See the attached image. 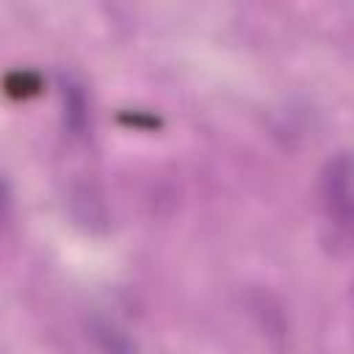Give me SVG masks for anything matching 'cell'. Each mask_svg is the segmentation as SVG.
I'll use <instances>...</instances> for the list:
<instances>
[{"mask_svg":"<svg viewBox=\"0 0 354 354\" xmlns=\"http://www.w3.org/2000/svg\"><path fill=\"white\" fill-rule=\"evenodd\" d=\"M321 205L329 224L348 238L351 232V163L346 152L332 155L321 171Z\"/></svg>","mask_w":354,"mask_h":354,"instance_id":"obj_1","label":"cell"},{"mask_svg":"<svg viewBox=\"0 0 354 354\" xmlns=\"http://www.w3.org/2000/svg\"><path fill=\"white\" fill-rule=\"evenodd\" d=\"M8 216H11V194H8L6 183L0 180V224L8 221Z\"/></svg>","mask_w":354,"mask_h":354,"instance_id":"obj_4","label":"cell"},{"mask_svg":"<svg viewBox=\"0 0 354 354\" xmlns=\"http://www.w3.org/2000/svg\"><path fill=\"white\" fill-rule=\"evenodd\" d=\"M91 335L97 337V343L105 354H136V346L130 343V337L111 324H97Z\"/></svg>","mask_w":354,"mask_h":354,"instance_id":"obj_3","label":"cell"},{"mask_svg":"<svg viewBox=\"0 0 354 354\" xmlns=\"http://www.w3.org/2000/svg\"><path fill=\"white\" fill-rule=\"evenodd\" d=\"M64 100H66V127L72 136H86V127H88V105H86V97H83V88L75 86V83H66V91H64Z\"/></svg>","mask_w":354,"mask_h":354,"instance_id":"obj_2","label":"cell"}]
</instances>
